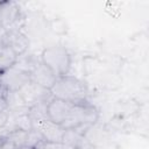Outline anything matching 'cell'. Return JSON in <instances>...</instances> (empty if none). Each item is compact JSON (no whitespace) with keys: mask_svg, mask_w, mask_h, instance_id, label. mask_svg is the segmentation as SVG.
<instances>
[{"mask_svg":"<svg viewBox=\"0 0 149 149\" xmlns=\"http://www.w3.org/2000/svg\"><path fill=\"white\" fill-rule=\"evenodd\" d=\"M63 149H76V148H73V147H71V146H66V144H63Z\"/></svg>","mask_w":149,"mask_h":149,"instance_id":"16","label":"cell"},{"mask_svg":"<svg viewBox=\"0 0 149 149\" xmlns=\"http://www.w3.org/2000/svg\"><path fill=\"white\" fill-rule=\"evenodd\" d=\"M1 29H2V28H1V24H0V30H1Z\"/></svg>","mask_w":149,"mask_h":149,"instance_id":"17","label":"cell"},{"mask_svg":"<svg viewBox=\"0 0 149 149\" xmlns=\"http://www.w3.org/2000/svg\"><path fill=\"white\" fill-rule=\"evenodd\" d=\"M6 101H7V106L9 111L13 109H20V108H24L27 107L22 97L20 95L19 91L17 92H7L6 94Z\"/></svg>","mask_w":149,"mask_h":149,"instance_id":"13","label":"cell"},{"mask_svg":"<svg viewBox=\"0 0 149 149\" xmlns=\"http://www.w3.org/2000/svg\"><path fill=\"white\" fill-rule=\"evenodd\" d=\"M3 43H2V40H1V34H0V54H1V51H2V49H3Z\"/></svg>","mask_w":149,"mask_h":149,"instance_id":"15","label":"cell"},{"mask_svg":"<svg viewBox=\"0 0 149 149\" xmlns=\"http://www.w3.org/2000/svg\"><path fill=\"white\" fill-rule=\"evenodd\" d=\"M99 119L98 108L87 102L86 100L78 104H72L66 119L61 125L64 129H76L81 135H85L86 130L93 126Z\"/></svg>","mask_w":149,"mask_h":149,"instance_id":"1","label":"cell"},{"mask_svg":"<svg viewBox=\"0 0 149 149\" xmlns=\"http://www.w3.org/2000/svg\"><path fill=\"white\" fill-rule=\"evenodd\" d=\"M1 40L3 45L12 49V51L17 56H22L27 52L29 48V38L19 28H9L1 33Z\"/></svg>","mask_w":149,"mask_h":149,"instance_id":"5","label":"cell"},{"mask_svg":"<svg viewBox=\"0 0 149 149\" xmlns=\"http://www.w3.org/2000/svg\"><path fill=\"white\" fill-rule=\"evenodd\" d=\"M35 149H63V143H61V142H48V141H43Z\"/></svg>","mask_w":149,"mask_h":149,"instance_id":"14","label":"cell"},{"mask_svg":"<svg viewBox=\"0 0 149 149\" xmlns=\"http://www.w3.org/2000/svg\"><path fill=\"white\" fill-rule=\"evenodd\" d=\"M16 59H17V56L12 51V49L5 45L0 54V72L12 68L15 64Z\"/></svg>","mask_w":149,"mask_h":149,"instance_id":"12","label":"cell"},{"mask_svg":"<svg viewBox=\"0 0 149 149\" xmlns=\"http://www.w3.org/2000/svg\"><path fill=\"white\" fill-rule=\"evenodd\" d=\"M71 106L72 104L52 97L47 105V116L50 121L57 125H62L63 121L66 119Z\"/></svg>","mask_w":149,"mask_h":149,"instance_id":"9","label":"cell"},{"mask_svg":"<svg viewBox=\"0 0 149 149\" xmlns=\"http://www.w3.org/2000/svg\"><path fill=\"white\" fill-rule=\"evenodd\" d=\"M84 139H85V135H81L76 129H65L64 134H63L62 143L66 144V146H71L77 149Z\"/></svg>","mask_w":149,"mask_h":149,"instance_id":"11","label":"cell"},{"mask_svg":"<svg viewBox=\"0 0 149 149\" xmlns=\"http://www.w3.org/2000/svg\"><path fill=\"white\" fill-rule=\"evenodd\" d=\"M19 93L22 97L27 107H31L38 102H47L52 98L49 90H47L33 81L27 83L19 91Z\"/></svg>","mask_w":149,"mask_h":149,"instance_id":"6","label":"cell"},{"mask_svg":"<svg viewBox=\"0 0 149 149\" xmlns=\"http://www.w3.org/2000/svg\"><path fill=\"white\" fill-rule=\"evenodd\" d=\"M29 76H30V81H33L49 91L57 79L56 76L52 73V71L47 65H44L41 61L33 69V71L29 73Z\"/></svg>","mask_w":149,"mask_h":149,"instance_id":"10","label":"cell"},{"mask_svg":"<svg viewBox=\"0 0 149 149\" xmlns=\"http://www.w3.org/2000/svg\"><path fill=\"white\" fill-rule=\"evenodd\" d=\"M40 59L52 71L56 78L66 76L71 68V56L62 45H52L43 49Z\"/></svg>","mask_w":149,"mask_h":149,"instance_id":"3","label":"cell"},{"mask_svg":"<svg viewBox=\"0 0 149 149\" xmlns=\"http://www.w3.org/2000/svg\"><path fill=\"white\" fill-rule=\"evenodd\" d=\"M33 122V129L37 130L42 137L48 142H61L63 140L64 128L61 125H57L49 119H42L31 121Z\"/></svg>","mask_w":149,"mask_h":149,"instance_id":"7","label":"cell"},{"mask_svg":"<svg viewBox=\"0 0 149 149\" xmlns=\"http://www.w3.org/2000/svg\"><path fill=\"white\" fill-rule=\"evenodd\" d=\"M21 15L20 7L14 1H0V24L3 30L13 28Z\"/></svg>","mask_w":149,"mask_h":149,"instance_id":"8","label":"cell"},{"mask_svg":"<svg viewBox=\"0 0 149 149\" xmlns=\"http://www.w3.org/2000/svg\"><path fill=\"white\" fill-rule=\"evenodd\" d=\"M50 93L54 98L68 101L70 104H78L86 100L88 90L83 80L66 74L56 79L55 84L50 88Z\"/></svg>","mask_w":149,"mask_h":149,"instance_id":"2","label":"cell"},{"mask_svg":"<svg viewBox=\"0 0 149 149\" xmlns=\"http://www.w3.org/2000/svg\"><path fill=\"white\" fill-rule=\"evenodd\" d=\"M30 81L29 73L15 68L14 65L0 72V85L7 92H17Z\"/></svg>","mask_w":149,"mask_h":149,"instance_id":"4","label":"cell"}]
</instances>
